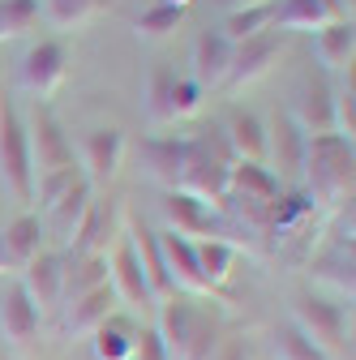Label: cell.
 Instances as JSON below:
<instances>
[{
	"mask_svg": "<svg viewBox=\"0 0 356 360\" xmlns=\"http://www.w3.org/2000/svg\"><path fill=\"white\" fill-rule=\"evenodd\" d=\"M300 172L309 180V198L326 214L352 206V180H356V146L339 133H322V138H305V159Z\"/></svg>",
	"mask_w": 356,
	"mask_h": 360,
	"instance_id": "1",
	"label": "cell"
},
{
	"mask_svg": "<svg viewBox=\"0 0 356 360\" xmlns=\"http://www.w3.org/2000/svg\"><path fill=\"white\" fill-rule=\"evenodd\" d=\"M232 150L224 142V129H206L202 138H185V167L176 180V193H185L202 206H219L228 198V167Z\"/></svg>",
	"mask_w": 356,
	"mask_h": 360,
	"instance_id": "2",
	"label": "cell"
},
{
	"mask_svg": "<svg viewBox=\"0 0 356 360\" xmlns=\"http://www.w3.org/2000/svg\"><path fill=\"white\" fill-rule=\"evenodd\" d=\"M155 335L163 339L172 360H210V352H215V322L189 296H167L159 304Z\"/></svg>",
	"mask_w": 356,
	"mask_h": 360,
	"instance_id": "3",
	"label": "cell"
},
{
	"mask_svg": "<svg viewBox=\"0 0 356 360\" xmlns=\"http://www.w3.org/2000/svg\"><path fill=\"white\" fill-rule=\"evenodd\" d=\"M292 326L314 347H322L331 360L348 356V313H343V304L305 292V296L292 300Z\"/></svg>",
	"mask_w": 356,
	"mask_h": 360,
	"instance_id": "4",
	"label": "cell"
},
{
	"mask_svg": "<svg viewBox=\"0 0 356 360\" xmlns=\"http://www.w3.org/2000/svg\"><path fill=\"white\" fill-rule=\"evenodd\" d=\"M0 176L13 189L18 202H34V167H30V142L26 120L13 99H0Z\"/></svg>",
	"mask_w": 356,
	"mask_h": 360,
	"instance_id": "5",
	"label": "cell"
},
{
	"mask_svg": "<svg viewBox=\"0 0 356 360\" xmlns=\"http://www.w3.org/2000/svg\"><path fill=\"white\" fill-rule=\"evenodd\" d=\"M26 142H30V167H34V176L73 167V146L65 138L61 120L48 112V103H34V112L26 120Z\"/></svg>",
	"mask_w": 356,
	"mask_h": 360,
	"instance_id": "6",
	"label": "cell"
},
{
	"mask_svg": "<svg viewBox=\"0 0 356 360\" xmlns=\"http://www.w3.org/2000/svg\"><path fill=\"white\" fill-rule=\"evenodd\" d=\"M65 73H69V48L61 39H39L22 56V90H30L34 103L52 99L65 86Z\"/></svg>",
	"mask_w": 356,
	"mask_h": 360,
	"instance_id": "7",
	"label": "cell"
},
{
	"mask_svg": "<svg viewBox=\"0 0 356 360\" xmlns=\"http://www.w3.org/2000/svg\"><path fill=\"white\" fill-rule=\"evenodd\" d=\"M284 48H288V34L275 30V26H271V30H262V34H253V39H245V43H236L224 86H228V90H241V86L266 77V73H271V65L284 56Z\"/></svg>",
	"mask_w": 356,
	"mask_h": 360,
	"instance_id": "8",
	"label": "cell"
},
{
	"mask_svg": "<svg viewBox=\"0 0 356 360\" xmlns=\"http://www.w3.org/2000/svg\"><path fill=\"white\" fill-rule=\"evenodd\" d=\"M288 120L305 133V138L335 133V86L326 77H300L296 99L288 108Z\"/></svg>",
	"mask_w": 356,
	"mask_h": 360,
	"instance_id": "9",
	"label": "cell"
},
{
	"mask_svg": "<svg viewBox=\"0 0 356 360\" xmlns=\"http://www.w3.org/2000/svg\"><path fill=\"white\" fill-rule=\"evenodd\" d=\"M125 223L129 219H125L120 202H91V210H86L69 253H77V257H91V253L108 257V249H116V240L125 236Z\"/></svg>",
	"mask_w": 356,
	"mask_h": 360,
	"instance_id": "10",
	"label": "cell"
},
{
	"mask_svg": "<svg viewBox=\"0 0 356 360\" xmlns=\"http://www.w3.org/2000/svg\"><path fill=\"white\" fill-rule=\"evenodd\" d=\"M125 236H129L133 257H138V266H142V279L151 288V300L163 304L167 296H176V283L167 275V262H163V249H159V232H151L142 219H133V223H125Z\"/></svg>",
	"mask_w": 356,
	"mask_h": 360,
	"instance_id": "11",
	"label": "cell"
},
{
	"mask_svg": "<svg viewBox=\"0 0 356 360\" xmlns=\"http://www.w3.org/2000/svg\"><path fill=\"white\" fill-rule=\"evenodd\" d=\"M22 288H26V296L34 300L39 313L43 309H56L65 300V257L48 253V249H43L39 257H30L22 266Z\"/></svg>",
	"mask_w": 356,
	"mask_h": 360,
	"instance_id": "12",
	"label": "cell"
},
{
	"mask_svg": "<svg viewBox=\"0 0 356 360\" xmlns=\"http://www.w3.org/2000/svg\"><path fill=\"white\" fill-rule=\"evenodd\" d=\"M120 309V300H116V292H112V283H103V288H95V292H86V296H77V300H65V318H61V330L65 335H73V339H82V335H95L112 313Z\"/></svg>",
	"mask_w": 356,
	"mask_h": 360,
	"instance_id": "13",
	"label": "cell"
},
{
	"mask_svg": "<svg viewBox=\"0 0 356 360\" xmlns=\"http://www.w3.org/2000/svg\"><path fill=\"white\" fill-rule=\"evenodd\" d=\"M343 5L339 0H279L275 5V30L292 34V30H309V34H318L322 26L331 22H343ZM352 22V18H348Z\"/></svg>",
	"mask_w": 356,
	"mask_h": 360,
	"instance_id": "14",
	"label": "cell"
},
{
	"mask_svg": "<svg viewBox=\"0 0 356 360\" xmlns=\"http://www.w3.org/2000/svg\"><path fill=\"white\" fill-rule=\"evenodd\" d=\"M108 266H112L108 283H112V292H116V300H120V304H129V309L151 304V288H146V279H142V266H138V257H133L129 236H120V240H116V249L108 253Z\"/></svg>",
	"mask_w": 356,
	"mask_h": 360,
	"instance_id": "15",
	"label": "cell"
},
{
	"mask_svg": "<svg viewBox=\"0 0 356 360\" xmlns=\"http://www.w3.org/2000/svg\"><path fill=\"white\" fill-rule=\"evenodd\" d=\"M189 77L202 86V90H219L228 77V65H232V43L219 34V30H202L198 43H193V56H189Z\"/></svg>",
	"mask_w": 356,
	"mask_h": 360,
	"instance_id": "16",
	"label": "cell"
},
{
	"mask_svg": "<svg viewBox=\"0 0 356 360\" xmlns=\"http://www.w3.org/2000/svg\"><path fill=\"white\" fill-rule=\"evenodd\" d=\"M163 219H167V232H176V236H185V240H193V236H219V219H215V210L210 206H202V202H193V198H185V193H163Z\"/></svg>",
	"mask_w": 356,
	"mask_h": 360,
	"instance_id": "17",
	"label": "cell"
},
{
	"mask_svg": "<svg viewBox=\"0 0 356 360\" xmlns=\"http://www.w3.org/2000/svg\"><path fill=\"white\" fill-rule=\"evenodd\" d=\"M120 159H125V133L120 129H95L82 142V167H86L91 185H108L120 172Z\"/></svg>",
	"mask_w": 356,
	"mask_h": 360,
	"instance_id": "18",
	"label": "cell"
},
{
	"mask_svg": "<svg viewBox=\"0 0 356 360\" xmlns=\"http://www.w3.org/2000/svg\"><path fill=\"white\" fill-rule=\"evenodd\" d=\"M91 202H95V193H91V180H77V185L56 202V206H48L43 210V228H48L65 249L73 245V236H77V228H82V219H86V210H91Z\"/></svg>",
	"mask_w": 356,
	"mask_h": 360,
	"instance_id": "19",
	"label": "cell"
},
{
	"mask_svg": "<svg viewBox=\"0 0 356 360\" xmlns=\"http://www.w3.org/2000/svg\"><path fill=\"white\" fill-rule=\"evenodd\" d=\"M159 249H163V262H167V275L176 288H185L189 296H206V279H202V266H198V249L193 240L176 236V232H159Z\"/></svg>",
	"mask_w": 356,
	"mask_h": 360,
	"instance_id": "20",
	"label": "cell"
},
{
	"mask_svg": "<svg viewBox=\"0 0 356 360\" xmlns=\"http://www.w3.org/2000/svg\"><path fill=\"white\" fill-rule=\"evenodd\" d=\"M224 142H228V150H232L236 163H266V124L253 112H245V108L228 112Z\"/></svg>",
	"mask_w": 356,
	"mask_h": 360,
	"instance_id": "21",
	"label": "cell"
},
{
	"mask_svg": "<svg viewBox=\"0 0 356 360\" xmlns=\"http://www.w3.org/2000/svg\"><path fill=\"white\" fill-rule=\"evenodd\" d=\"M0 335L13 347H30L34 335H39V309H34V300L26 296L22 283H13L5 292V300H0Z\"/></svg>",
	"mask_w": 356,
	"mask_h": 360,
	"instance_id": "22",
	"label": "cell"
},
{
	"mask_svg": "<svg viewBox=\"0 0 356 360\" xmlns=\"http://www.w3.org/2000/svg\"><path fill=\"white\" fill-rule=\"evenodd\" d=\"M43 240H48V228H43V219L30 214V210L18 214V219H9L5 232H0V249H5V257H9L13 270H22L30 257H39L43 253Z\"/></svg>",
	"mask_w": 356,
	"mask_h": 360,
	"instance_id": "23",
	"label": "cell"
},
{
	"mask_svg": "<svg viewBox=\"0 0 356 360\" xmlns=\"http://www.w3.org/2000/svg\"><path fill=\"white\" fill-rule=\"evenodd\" d=\"M138 155H142L146 176L172 193L176 180H181V167H185V138H146Z\"/></svg>",
	"mask_w": 356,
	"mask_h": 360,
	"instance_id": "24",
	"label": "cell"
},
{
	"mask_svg": "<svg viewBox=\"0 0 356 360\" xmlns=\"http://www.w3.org/2000/svg\"><path fill=\"white\" fill-rule=\"evenodd\" d=\"M314 56L326 73H352V56H356V26L343 18V22H331L314 34Z\"/></svg>",
	"mask_w": 356,
	"mask_h": 360,
	"instance_id": "25",
	"label": "cell"
},
{
	"mask_svg": "<svg viewBox=\"0 0 356 360\" xmlns=\"http://www.w3.org/2000/svg\"><path fill=\"white\" fill-rule=\"evenodd\" d=\"M228 193L249 198V202H258V206H271V202L284 193V180L266 167V163H232V167H228Z\"/></svg>",
	"mask_w": 356,
	"mask_h": 360,
	"instance_id": "26",
	"label": "cell"
},
{
	"mask_svg": "<svg viewBox=\"0 0 356 360\" xmlns=\"http://www.w3.org/2000/svg\"><path fill=\"white\" fill-rule=\"evenodd\" d=\"M266 155H275L279 176L300 172V159H305V133L288 120V112H284V116H275V124L266 129Z\"/></svg>",
	"mask_w": 356,
	"mask_h": 360,
	"instance_id": "27",
	"label": "cell"
},
{
	"mask_svg": "<svg viewBox=\"0 0 356 360\" xmlns=\"http://www.w3.org/2000/svg\"><path fill=\"white\" fill-rule=\"evenodd\" d=\"M108 275H112V266H108V257H99V253H91V257H65V300H77V296H86V292H95V288H103L108 283ZM61 300V304H65Z\"/></svg>",
	"mask_w": 356,
	"mask_h": 360,
	"instance_id": "28",
	"label": "cell"
},
{
	"mask_svg": "<svg viewBox=\"0 0 356 360\" xmlns=\"http://www.w3.org/2000/svg\"><path fill=\"white\" fill-rule=\"evenodd\" d=\"M309 275H314L318 283H326V288H335L339 296H348L352 300V292H356V270H352V249H331V253H318L314 262H309Z\"/></svg>",
	"mask_w": 356,
	"mask_h": 360,
	"instance_id": "29",
	"label": "cell"
},
{
	"mask_svg": "<svg viewBox=\"0 0 356 360\" xmlns=\"http://www.w3.org/2000/svg\"><path fill=\"white\" fill-rule=\"evenodd\" d=\"M133 335H138V326L129 318H120V313H112V318L91 335L95 360H129L133 356Z\"/></svg>",
	"mask_w": 356,
	"mask_h": 360,
	"instance_id": "30",
	"label": "cell"
},
{
	"mask_svg": "<svg viewBox=\"0 0 356 360\" xmlns=\"http://www.w3.org/2000/svg\"><path fill=\"white\" fill-rule=\"evenodd\" d=\"M314 198L309 193H279L271 206H266V232L279 236V232H296L305 219H314Z\"/></svg>",
	"mask_w": 356,
	"mask_h": 360,
	"instance_id": "31",
	"label": "cell"
},
{
	"mask_svg": "<svg viewBox=\"0 0 356 360\" xmlns=\"http://www.w3.org/2000/svg\"><path fill=\"white\" fill-rule=\"evenodd\" d=\"M193 249H198V266H202V279H206V288L215 292L219 283H224V279L232 275V262H236V245H232V240H224V236H206V240H193Z\"/></svg>",
	"mask_w": 356,
	"mask_h": 360,
	"instance_id": "32",
	"label": "cell"
},
{
	"mask_svg": "<svg viewBox=\"0 0 356 360\" xmlns=\"http://www.w3.org/2000/svg\"><path fill=\"white\" fill-rule=\"evenodd\" d=\"M271 26H275V5H253V9H228L219 34L236 48V43H245V39H253L262 30H271Z\"/></svg>",
	"mask_w": 356,
	"mask_h": 360,
	"instance_id": "33",
	"label": "cell"
},
{
	"mask_svg": "<svg viewBox=\"0 0 356 360\" xmlns=\"http://www.w3.org/2000/svg\"><path fill=\"white\" fill-rule=\"evenodd\" d=\"M108 0H43L39 5V18L48 22L52 30H73L82 22H91Z\"/></svg>",
	"mask_w": 356,
	"mask_h": 360,
	"instance_id": "34",
	"label": "cell"
},
{
	"mask_svg": "<svg viewBox=\"0 0 356 360\" xmlns=\"http://www.w3.org/2000/svg\"><path fill=\"white\" fill-rule=\"evenodd\" d=\"M172 90H176V73L167 65H159L151 73V86H146V116H151V124H176Z\"/></svg>",
	"mask_w": 356,
	"mask_h": 360,
	"instance_id": "35",
	"label": "cell"
},
{
	"mask_svg": "<svg viewBox=\"0 0 356 360\" xmlns=\"http://www.w3.org/2000/svg\"><path fill=\"white\" fill-rule=\"evenodd\" d=\"M189 18V9L181 5H151L138 22H133V30H138V39H167L172 30H181Z\"/></svg>",
	"mask_w": 356,
	"mask_h": 360,
	"instance_id": "36",
	"label": "cell"
},
{
	"mask_svg": "<svg viewBox=\"0 0 356 360\" xmlns=\"http://www.w3.org/2000/svg\"><path fill=\"white\" fill-rule=\"evenodd\" d=\"M39 22V0H0V39L30 34Z\"/></svg>",
	"mask_w": 356,
	"mask_h": 360,
	"instance_id": "37",
	"label": "cell"
},
{
	"mask_svg": "<svg viewBox=\"0 0 356 360\" xmlns=\"http://www.w3.org/2000/svg\"><path fill=\"white\" fill-rule=\"evenodd\" d=\"M275 356L279 360H331L322 347H314L292 322H284V326H275Z\"/></svg>",
	"mask_w": 356,
	"mask_h": 360,
	"instance_id": "38",
	"label": "cell"
},
{
	"mask_svg": "<svg viewBox=\"0 0 356 360\" xmlns=\"http://www.w3.org/2000/svg\"><path fill=\"white\" fill-rule=\"evenodd\" d=\"M77 180H82L77 167H61V172H48V176H34V202H39V210L56 206V202L77 185Z\"/></svg>",
	"mask_w": 356,
	"mask_h": 360,
	"instance_id": "39",
	"label": "cell"
},
{
	"mask_svg": "<svg viewBox=\"0 0 356 360\" xmlns=\"http://www.w3.org/2000/svg\"><path fill=\"white\" fill-rule=\"evenodd\" d=\"M335 133L339 138H356V90H352V73L348 86H335Z\"/></svg>",
	"mask_w": 356,
	"mask_h": 360,
	"instance_id": "40",
	"label": "cell"
},
{
	"mask_svg": "<svg viewBox=\"0 0 356 360\" xmlns=\"http://www.w3.org/2000/svg\"><path fill=\"white\" fill-rule=\"evenodd\" d=\"M202 95L206 90L193 82V77H176V90H172V103H176V120H185L202 108Z\"/></svg>",
	"mask_w": 356,
	"mask_h": 360,
	"instance_id": "41",
	"label": "cell"
},
{
	"mask_svg": "<svg viewBox=\"0 0 356 360\" xmlns=\"http://www.w3.org/2000/svg\"><path fill=\"white\" fill-rule=\"evenodd\" d=\"M133 360H172L163 339L155 335V326H138V335H133Z\"/></svg>",
	"mask_w": 356,
	"mask_h": 360,
	"instance_id": "42",
	"label": "cell"
},
{
	"mask_svg": "<svg viewBox=\"0 0 356 360\" xmlns=\"http://www.w3.org/2000/svg\"><path fill=\"white\" fill-rule=\"evenodd\" d=\"M253 5H271V0H228V9H253Z\"/></svg>",
	"mask_w": 356,
	"mask_h": 360,
	"instance_id": "43",
	"label": "cell"
},
{
	"mask_svg": "<svg viewBox=\"0 0 356 360\" xmlns=\"http://www.w3.org/2000/svg\"><path fill=\"white\" fill-rule=\"evenodd\" d=\"M5 270H13V266H9V257H5V249H0V275H5Z\"/></svg>",
	"mask_w": 356,
	"mask_h": 360,
	"instance_id": "44",
	"label": "cell"
},
{
	"mask_svg": "<svg viewBox=\"0 0 356 360\" xmlns=\"http://www.w3.org/2000/svg\"><path fill=\"white\" fill-rule=\"evenodd\" d=\"M339 5H343V13H348V18H352V5H356V0H339Z\"/></svg>",
	"mask_w": 356,
	"mask_h": 360,
	"instance_id": "45",
	"label": "cell"
},
{
	"mask_svg": "<svg viewBox=\"0 0 356 360\" xmlns=\"http://www.w3.org/2000/svg\"><path fill=\"white\" fill-rule=\"evenodd\" d=\"M129 360H133V356H129Z\"/></svg>",
	"mask_w": 356,
	"mask_h": 360,
	"instance_id": "46",
	"label": "cell"
},
{
	"mask_svg": "<svg viewBox=\"0 0 356 360\" xmlns=\"http://www.w3.org/2000/svg\"><path fill=\"white\" fill-rule=\"evenodd\" d=\"M210 360H215V356H210Z\"/></svg>",
	"mask_w": 356,
	"mask_h": 360,
	"instance_id": "47",
	"label": "cell"
},
{
	"mask_svg": "<svg viewBox=\"0 0 356 360\" xmlns=\"http://www.w3.org/2000/svg\"><path fill=\"white\" fill-rule=\"evenodd\" d=\"M9 360H13V356H9Z\"/></svg>",
	"mask_w": 356,
	"mask_h": 360,
	"instance_id": "48",
	"label": "cell"
}]
</instances>
